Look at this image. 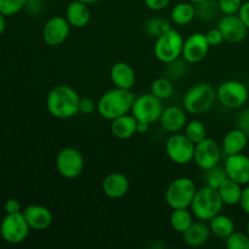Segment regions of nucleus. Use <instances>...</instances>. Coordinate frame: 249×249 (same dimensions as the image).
<instances>
[{
	"instance_id": "aec40b11",
	"label": "nucleus",
	"mask_w": 249,
	"mask_h": 249,
	"mask_svg": "<svg viewBox=\"0 0 249 249\" xmlns=\"http://www.w3.org/2000/svg\"><path fill=\"white\" fill-rule=\"evenodd\" d=\"M109 77L116 88L131 90L135 85L136 74L134 68L126 62H116L111 67Z\"/></svg>"
},
{
	"instance_id": "2f4dec72",
	"label": "nucleus",
	"mask_w": 249,
	"mask_h": 249,
	"mask_svg": "<svg viewBox=\"0 0 249 249\" xmlns=\"http://www.w3.org/2000/svg\"><path fill=\"white\" fill-rule=\"evenodd\" d=\"M219 10L218 1L215 0H204V1L196 4V17L201 21L208 22L218 16Z\"/></svg>"
},
{
	"instance_id": "4468645a",
	"label": "nucleus",
	"mask_w": 249,
	"mask_h": 249,
	"mask_svg": "<svg viewBox=\"0 0 249 249\" xmlns=\"http://www.w3.org/2000/svg\"><path fill=\"white\" fill-rule=\"evenodd\" d=\"M211 45L206 38V34L192 33L184 40V48H182L181 57L187 63H198L206 58Z\"/></svg>"
},
{
	"instance_id": "ea45409f",
	"label": "nucleus",
	"mask_w": 249,
	"mask_h": 249,
	"mask_svg": "<svg viewBox=\"0 0 249 249\" xmlns=\"http://www.w3.org/2000/svg\"><path fill=\"white\" fill-rule=\"evenodd\" d=\"M237 128L245 131L249 138V108L245 109V111L240 113L237 118Z\"/></svg>"
},
{
	"instance_id": "37998d69",
	"label": "nucleus",
	"mask_w": 249,
	"mask_h": 249,
	"mask_svg": "<svg viewBox=\"0 0 249 249\" xmlns=\"http://www.w3.org/2000/svg\"><path fill=\"white\" fill-rule=\"evenodd\" d=\"M41 6H43L41 0H27V4L24 9L28 10L29 14L36 15L41 11Z\"/></svg>"
},
{
	"instance_id": "58836bf2",
	"label": "nucleus",
	"mask_w": 249,
	"mask_h": 249,
	"mask_svg": "<svg viewBox=\"0 0 249 249\" xmlns=\"http://www.w3.org/2000/svg\"><path fill=\"white\" fill-rule=\"evenodd\" d=\"M95 111H97V102H95L92 99H89V97L80 99L79 113L91 114L94 113Z\"/></svg>"
},
{
	"instance_id": "79ce46f5",
	"label": "nucleus",
	"mask_w": 249,
	"mask_h": 249,
	"mask_svg": "<svg viewBox=\"0 0 249 249\" xmlns=\"http://www.w3.org/2000/svg\"><path fill=\"white\" fill-rule=\"evenodd\" d=\"M4 209L6 213H18L21 212V203L16 198H9L4 204Z\"/></svg>"
},
{
	"instance_id": "c85d7f7f",
	"label": "nucleus",
	"mask_w": 249,
	"mask_h": 249,
	"mask_svg": "<svg viewBox=\"0 0 249 249\" xmlns=\"http://www.w3.org/2000/svg\"><path fill=\"white\" fill-rule=\"evenodd\" d=\"M172 28V23H170L167 18L160 16L151 17V18H148L145 23L146 33L156 39H157L158 36H162V34L167 33V32L170 31Z\"/></svg>"
},
{
	"instance_id": "a18cd8bd",
	"label": "nucleus",
	"mask_w": 249,
	"mask_h": 249,
	"mask_svg": "<svg viewBox=\"0 0 249 249\" xmlns=\"http://www.w3.org/2000/svg\"><path fill=\"white\" fill-rule=\"evenodd\" d=\"M240 206L241 208H242V211L249 215V184L245 187V189H243L242 198H241Z\"/></svg>"
},
{
	"instance_id": "9b49d317",
	"label": "nucleus",
	"mask_w": 249,
	"mask_h": 249,
	"mask_svg": "<svg viewBox=\"0 0 249 249\" xmlns=\"http://www.w3.org/2000/svg\"><path fill=\"white\" fill-rule=\"evenodd\" d=\"M56 169L66 179H75L84 170V158L74 147H65L57 153Z\"/></svg>"
},
{
	"instance_id": "0eeeda50",
	"label": "nucleus",
	"mask_w": 249,
	"mask_h": 249,
	"mask_svg": "<svg viewBox=\"0 0 249 249\" xmlns=\"http://www.w3.org/2000/svg\"><path fill=\"white\" fill-rule=\"evenodd\" d=\"M163 111H164L163 100L158 99L150 91L135 97L130 113L138 122L152 124L160 121Z\"/></svg>"
},
{
	"instance_id": "423d86ee",
	"label": "nucleus",
	"mask_w": 249,
	"mask_h": 249,
	"mask_svg": "<svg viewBox=\"0 0 249 249\" xmlns=\"http://www.w3.org/2000/svg\"><path fill=\"white\" fill-rule=\"evenodd\" d=\"M196 191V184L191 178H178L168 186L165 191V201L172 209L190 208Z\"/></svg>"
},
{
	"instance_id": "b1692460",
	"label": "nucleus",
	"mask_w": 249,
	"mask_h": 249,
	"mask_svg": "<svg viewBox=\"0 0 249 249\" xmlns=\"http://www.w3.org/2000/svg\"><path fill=\"white\" fill-rule=\"evenodd\" d=\"M248 139L247 134L241 130L240 128L232 129L224 136L221 150L226 156L242 153L245 148L247 147Z\"/></svg>"
},
{
	"instance_id": "7ed1b4c3",
	"label": "nucleus",
	"mask_w": 249,
	"mask_h": 249,
	"mask_svg": "<svg viewBox=\"0 0 249 249\" xmlns=\"http://www.w3.org/2000/svg\"><path fill=\"white\" fill-rule=\"evenodd\" d=\"M223 207L224 202L218 190L204 185L201 189H197L190 209L197 220L208 223L211 219L221 213Z\"/></svg>"
},
{
	"instance_id": "cd10ccee",
	"label": "nucleus",
	"mask_w": 249,
	"mask_h": 249,
	"mask_svg": "<svg viewBox=\"0 0 249 249\" xmlns=\"http://www.w3.org/2000/svg\"><path fill=\"white\" fill-rule=\"evenodd\" d=\"M194 214L191 209L182 208V209H173V213L170 214V226L174 229L177 232L184 233L190 226L194 224Z\"/></svg>"
},
{
	"instance_id": "a878e982",
	"label": "nucleus",
	"mask_w": 249,
	"mask_h": 249,
	"mask_svg": "<svg viewBox=\"0 0 249 249\" xmlns=\"http://www.w3.org/2000/svg\"><path fill=\"white\" fill-rule=\"evenodd\" d=\"M242 185L229 179V178L218 189L219 195H220L224 204H226V206H237V204H240L241 198H242Z\"/></svg>"
},
{
	"instance_id": "6e6552de",
	"label": "nucleus",
	"mask_w": 249,
	"mask_h": 249,
	"mask_svg": "<svg viewBox=\"0 0 249 249\" xmlns=\"http://www.w3.org/2000/svg\"><path fill=\"white\" fill-rule=\"evenodd\" d=\"M28 223L23 213H6L0 223V235L5 242L10 245H19L24 242L29 235Z\"/></svg>"
},
{
	"instance_id": "4c0bfd02",
	"label": "nucleus",
	"mask_w": 249,
	"mask_h": 249,
	"mask_svg": "<svg viewBox=\"0 0 249 249\" xmlns=\"http://www.w3.org/2000/svg\"><path fill=\"white\" fill-rule=\"evenodd\" d=\"M206 38L211 46H219L221 45V43L224 41L223 33H221L220 29H219L218 27H216V28L209 29L206 33Z\"/></svg>"
},
{
	"instance_id": "f257e3e1",
	"label": "nucleus",
	"mask_w": 249,
	"mask_h": 249,
	"mask_svg": "<svg viewBox=\"0 0 249 249\" xmlns=\"http://www.w3.org/2000/svg\"><path fill=\"white\" fill-rule=\"evenodd\" d=\"M80 96L72 87L61 84L53 88L46 97V108L57 119H70L79 113Z\"/></svg>"
},
{
	"instance_id": "4be33fe9",
	"label": "nucleus",
	"mask_w": 249,
	"mask_h": 249,
	"mask_svg": "<svg viewBox=\"0 0 249 249\" xmlns=\"http://www.w3.org/2000/svg\"><path fill=\"white\" fill-rule=\"evenodd\" d=\"M211 229L207 221H194L191 226L182 233L184 242L189 247H199L207 243V241L211 237Z\"/></svg>"
},
{
	"instance_id": "49530a36",
	"label": "nucleus",
	"mask_w": 249,
	"mask_h": 249,
	"mask_svg": "<svg viewBox=\"0 0 249 249\" xmlns=\"http://www.w3.org/2000/svg\"><path fill=\"white\" fill-rule=\"evenodd\" d=\"M151 124L143 123V122H138V126H136V134H145L147 133L150 129Z\"/></svg>"
},
{
	"instance_id": "3c124183",
	"label": "nucleus",
	"mask_w": 249,
	"mask_h": 249,
	"mask_svg": "<svg viewBox=\"0 0 249 249\" xmlns=\"http://www.w3.org/2000/svg\"><path fill=\"white\" fill-rule=\"evenodd\" d=\"M246 232H247V233H248V236H249V220H248L247 225H246Z\"/></svg>"
},
{
	"instance_id": "c756f323",
	"label": "nucleus",
	"mask_w": 249,
	"mask_h": 249,
	"mask_svg": "<svg viewBox=\"0 0 249 249\" xmlns=\"http://www.w3.org/2000/svg\"><path fill=\"white\" fill-rule=\"evenodd\" d=\"M151 92L160 100H168L174 94V84L169 78L160 77L151 84Z\"/></svg>"
},
{
	"instance_id": "20e7f679",
	"label": "nucleus",
	"mask_w": 249,
	"mask_h": 249,
	"mask_svg": "<svg viewBox=\"0 0 249 249\" xmlns=\"http://www.w3.org/2000/svg\"><path fill=\"white\" fill-rule=\"evenodd\" d=\"M216 100V90L213 85L208 83H198L185 92L182 105L187 113L199 116L208 112L214 106Z\"/></svg>"
},
{
	"instance_id": "a19ab883",
	"label": "nucleus",
	"mask_w": 249,
	"mask_h": 249,
	"mask_svg": "<svg viewBox=\"0 0 249 249\" xmlns=\"http://www.w3.org/2000/svg\"><path fill=\"white\" fill-rule=\"evenodd\" d=\"M170 0H145V5L152 11H162L169 5Z\"/></svg>"
},
{
	"instance_id": "c03bdc74",
	"label": "nucleus",
	"mask_w": 249,
	"mask_h": 249,
	"mask_svg": "<svg viewBox=\"0 0 249 249\" xmlns=\"http://www.w3.org/2000/svg\"><path fill=\"white\" fill-rule=\"evenodd\" d=\"M237 15H238V17L242 19L243 23L246 24V27L249 29V1L243 2Z\"/></svg>"
},
{
	"instance_id": "8fccbe9b",
	"label": "nucleus",
	"mask_w": 249,
	"mask_h": 249,
	"mask_svg": "<svg viewBox=\"0 0 249 249\" xmlns=\"http://www.w3.org/2000/svg\"><path fill=\"white\" fill-rule=\"evenodd\" d=\"M187 1H190V2H192V4H198V2H202V1H204V0H187Z\"/></svg>"
},
{
	"instance_id": "7c9ffc66",
	"label": "nucleus",
	"mask_w": 249,
	"mask_h": 249,
	"mask_svg": "<svg viewBox=\"0 0 249 249\" xmlns=\"http://www.w3.org/2000/svg\"><path fill=\"white\" fill-rule=\"evenodd\" d=\"M185 135L196 145V143L201 142L202 140L207 138V128L201 121L198 119H192V121L187 122V124L184 128Z\"/></svg>"
},
{
	"instance_id": "f8f14e48",
	"label": "nucleus",
	"mask_w": 249,
	"mask_h": 249,
	"mask_svg": "<svg viewBox=\"0 0 249 249\" xmlns=\"http://www.w3.org/2000/svg\"><path fill=\"white\" fill-rule=\"evenodd\" d=\"M221 153L223 150L219 143L213 139L206 138L195 146L194 162L199 169L204 172L219 165L221 160Z\"/></svg>"
},
{
	"instance_id": "dca6fc26",
	"label": "nucleus",
	"mask_w": 249,
	"mask_h": 249,
	"mask_svg": "<svg viewBox=\"0 0 249 249\" xmlns=\"http://www.w3.org/2000/svg\"><path fill=\"white\" fill-rule=\"evenodd\" d=\"M224 168L229 179L243 185L249 184V157L243 153L226 156Z\"/></svg>"
},
{
	"instance_id": "c9c22d12",
	"label": "nucleus",
	"mask_w": 249,
	"mask_h": 249,
	"mask_svg": "<svg viewBox=\"0 0 249 249\" xmlns=\"http://www.w3.org/2000/svg\"><path fill=\"white\" fill-rule=\"evenodd\" d=\"M27 0H0V12L4 16H14L26 7Z\"/></svg>"
},
{
	"instance_id": "09e8293b",
	"label": "nucleus",
	"mask_w": 249,
	"mask_h": 249,
	"mask_svg": "<svg viewBox=\"0 0 249 249\" xmlns=\"http://www.w3.org/2000/svg\"><path fill=\"white\" fill-rule=\"evenodd\" d=\"M79 1H82V2H85V4H95V2H97V1H100V0H79Z\"/></svg>"
},
{
	"instance_id": "e433bc0d",
	"label": "nucleus",
	"mask_w": 249,
	"mask_h": 249,
	"mask_svg": "<svg viewBox=\"0 0 249 249\" xmlns=\"http://www.w3.org/2000/svg\"><path fill=\"white\" fill-rule=\"evenodd\" d=\"M242 4V0H218L219 10L224 15H237Z\"/></svg>"
},
{
	"instance_id": "f03ea898",
	"label": "nucleus",
	"mask_w": 249,
	"mask_h": 249,
	"mask_svg": "<svg viewBox=\"0 0 249 249\" xmlns=\"http://www.w3.org/2000/svg\"><path fill=\"white\" fill-rule=\"evenodd\" d=\"M135 94L131 90L116 88L108 90L97 101V113L107 121H113L118 117L129 113L133 107Z\"/></svg>"
},
{
	"instance_id": "5701e85b",
	"label": "nucleus",
	"mask_w": 249,
	"mask_h": 249,
	"mask_svg": "<svg viewBox=\"0 0 249 249\" xmlns=\"http://www.w3.org/2000/svg\"><path fill=\"white\" fill-rule=\"evenodd\" d=\"M138 121L133 114H124L111 121V133L119 140H128L136 134Z\"/></svg>"
},
{
	"instance_id": "bb28decb",
	"label": "nucleus",
	"mask_w": 249,
	"mask_h": 249,
	"mask_svg": "<svg viewBox=\"0 0 249 249\" xmlns=\"http://www.w3.org/2000/svg\"><path fill=\"white\" fill-rule=\"evenodd\" d=\"M208 225L211 229V232L220 240H226L235 231V223H233L232 219L229 215L221 213L211 219L208 221Z\"/></svg>"
},
{
	"instance_id": "de8ad7c7",
	"label": "nucleus",
	"mask_w": 249,
	"mask_h": 249,
	"mask_svg": "<svg viewBox=\"0 0 249 249\" xmlns=\"http://www.w3.org/2000/svg\"><path fill=\"white\" fill-rule=\"evenodd\" d=\"M5 27H6V22H5V16L0 12V36L4 33Z\"/></svg>"
},
{
	"instance_id": "393cba45",
	"label": "nucleus",
	"mask_w": 249,
	"mask_h": 249,
	"mask_svg": "<svg viewBox=\"0 0 249 249\" xmlns=\"http://www.w3.org/2000/svg\"><path fill=\"white\" fill-rule=\"evenodd\" d=\"M196 17V5L190 1H181L174 5L170 11V18L177 26H187Z\"/></svg>"
},
{
	"instance_id": "72a5a7b5",
	"label": "nucleus",
	"mask_w": 249,
	"mask_h": 249,
	"mask_svg": "<svg viewBox=\"0 0 249 249\" xmlns=\"http://www.w3.org/2000/svg\"><path fill=\"white\" fill-rule=\"evenodd\" d=\"M187 71V62L184 58H178V60L173 61V62L167 63L165 67V77L169 78L172 82H177V80L181 79L185 75Z\"/></svg>"
},
{
	"instance_id": "39448f33",
	"label": "nucleus",
	"mask_w": 249,
	"mask_h": 249,
	"mask_svg": "<svg viewBox=\"0 0 249 249\" xmlns=\"http://www.w3.org/2000/svg\"><path fill=\"white\" fill-rule=\"evenodd\" d=\"M184 40L181 33L174 28L158 36L153 46L156 58L164 65L180 58L182 55Z\"/></svg>"
},
{
	"instance_id": "9d476101",
	"label": "nucleus",
	"mask_w": 249,
	"mask_h": 249,
	"mask_svg": "<svg viewBox=\"0 0 249 249\" xmlns=\"http://www.w3.org/2000/svg\"><path fill=\"white\" fill-rule=\"evenodd\" d=\"M249 92L247 87L240 80H226L216 89V97L228 108H241L247 102Z\"/></svg>"
},
{
	"instance_id": "6ab92c4d",
	"label": "nucleus",
	"mask_w": 249,
	"mask_h": 249,
	"mask_svg": "<svg viewBox=\"0 0 249 249\" xmlns=\"http://www.w3.org/2000/svg\"><path fill=\"white\" fill-rule=\"evenodd\" d=\"M130 187L129 179L123 173H111L102 181V191L108 198L117 199L125 196Z\"/></svg>"
},
{
	"instance_id": "f3484780",
	"label": "nucleus",
	"mask_w": 249,
	"mask_h": 249,
	"mask_svg": "<svg viewBox=\"0 0 249 249\" xmlns=\"http://www.w3.org/2000/svg\"><path fill=\"white\" fill-rule=\"evenodd\" d=\"M32 230L43 231L51 226L53 221V213L46 207L40 204H31L22 212Z\"/></svg>"
},
{
	"instance_id": "1a4fd4ad",
	"label": "nucleus",
	"mask_w": 249,
	"mask_h": 249,
	"mask_svg": "<svg viewBox=\"0 0 249 249\" xmlns=\"http://www.w3.org/2000/svg\"><path fill=\"white\" fill-rule=\"evenodd\" d=\"M195 146L185 134L175 133L165 142V153L173 163L185 165L194 160Z\"/></svg>"
},
{
	"instance_id": "473e14b6",
	"label": "nucleus",
	"mask_w": 249,
	"mask_h": 249,
	"mask_svg": "<svg viewBox=\"0 0 249 249\" xmlns=\"http://www.w3.org/2000/svg\"><path fill=\"white\" fill-rule=\"evenodd\" d=\"M228 179V174L225 172V168L216 165L212 169L204 170V184L213 189H219L221 184Z\"/></svg>"
},
{
	"instance_id": "f704fd0d",
	"label": "nucleus",
	"mask_w": 249,
	"mask_h": 249,
	"mask_svg": "<svg viewBox=\"0 0 249 249\" xmlns=\"http://www.w3.org/2000/svg\"><path fill=\"white\" fill-rule=\"evenodd\" d=\"M228 249H249V236L247 232L233 231L225 240Z\"/></svg>"
},
{
	"instance_id": "412c9836",
	"label": "nucleus",
	"mask_w": 249,
	"mask_h": 249,
	"mask_svg": "<svg viewBox=\"0 0 249 249\" xmlns=\"http://www.w3.org/2000/svg\"><path fill=\"white\" fill-rule=\"evenodd\" d=\"M66 18H67L71 27L84 28L89 24L90 18H91V12H90L88 4L79 1V0H73L68 4L67 9H66Z\"/></svg>"
},
{
	"instance_id": "a211bd4d",
	"label": "nucleus",
	"mask_w": 249,
	"mask_h": 249,
	"mask_svg": "<svg viewBox=\"0 0 249 249\" xmlns=\"http://www.w3.org/2000/svg\"><path fill=\"white\" fill-rule=\"evenodd\" d=\"M187 112L184 107L169 106L164 108L162 116L160 118V124L167 133L175 134L184 130L187 124Z\"/></svg>"
},
{
	"instance_id": "ddd939ff",
	"label": "nucleus",
	"mask_w": 249,
	"mask_h": 249,
	"mask_svg": "<svg viewBox=\"0 0 249 249\" xmlns=\"http://www.w3.org/2000/svg\"><path fill=\"white\" fill-rule=\"evenodd\" d=\"M70 31L71 24L68 23L66 17L53 16L49 18L44 24L43 39L46 45L55 48L67 40Z\"/></svg>"
},
{
	"instance_id": "2eb2a0df",
	"label": "nucleus",
	"mask_w": 249,
	"mask_h": 249,
	"mask_svg": "<svg viewBox=\"0 0 249 249\" xmlns=\"http://www.w3.org/2000/svg\"><path fill=\"white\" fill-rule=\"evenodd\" d=\"M218 28L223 33L224 40L237 44L247 36L248 28L238 15H225L218 22Z\"/></svg>"
}]
</instances>
